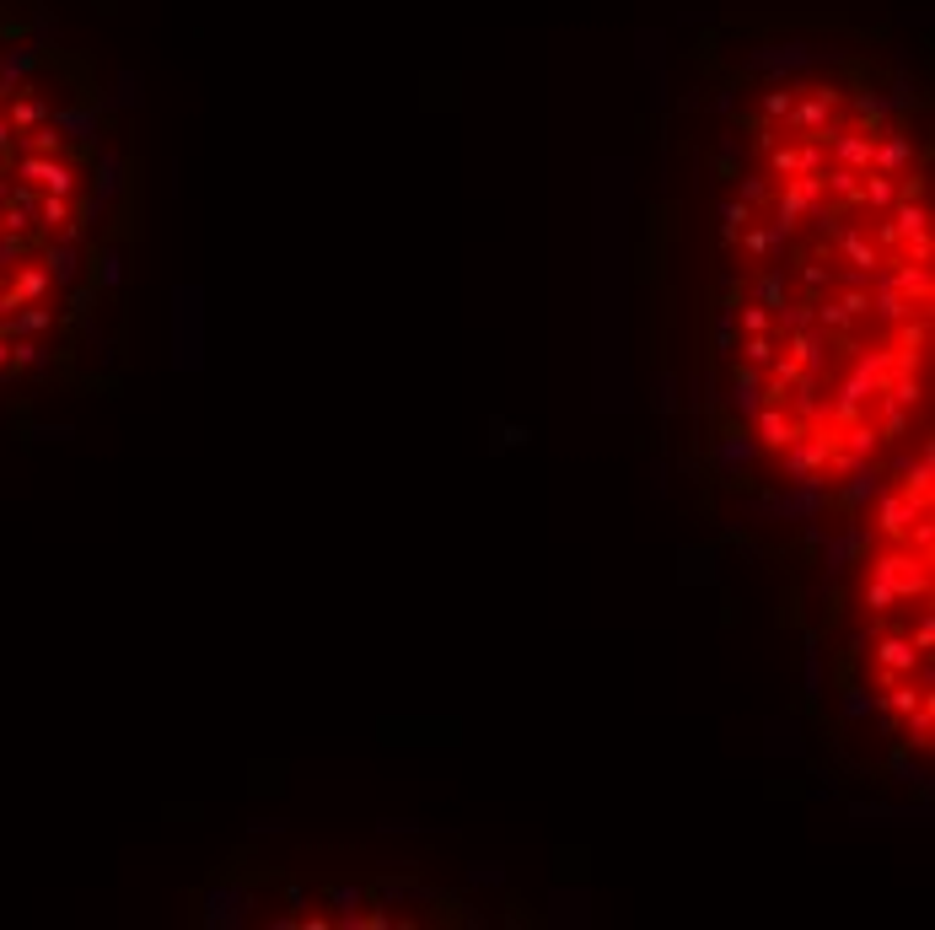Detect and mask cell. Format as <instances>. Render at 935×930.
Listing matches in <instances>:
<instances>
[{"label": "cell", "instance_id": "obj_1", "mask_svg": "<svg viewBox=\"0 0 935 930\" xmlns=\"http://www.w3.org/2000/svg\"><path fill=\"white\" fill-rule=\"evenodd\" d=\"M667 178L704 463L769 511L844 517L930 409L925 76L833 11L721 17Z\"/></svg>", "mask_w": 935, "mask_h": 930}, {"label": "cell", "instance_id": "obj_2", "mask_svg": "<svg viewBox=\"0 0 935 930\" xmlns=\"http://www.w3.org/2000/svg\"><path fill=\"white\" fill-rule=\"evenodd\" d=\"M135 242L140 167L103 70L43 0H0V409L97 388Z\"/></svg>", "mask_w": 935, "mask_h": 930}, {"label": "cell", "instance_id": "obj_3", "mask_svg": "<svg viewBox=\"0 0 935 930\" xmlns=\"http://www.w3.org/2000/svg\"><path fill=\"white\" fill-rule=\"evenodd\" d=\"M930 436L876 474L850 517L833 581V683L866 715L903 775L935 748V484Z\"/></svg>", "mask_w": 935, "mask_h": 930}, {"label": "cell", "instance_id": "obj_4", "mask_svg": "<svg viewBox=\"0 0 935 930\" xmlns=\"http://www.w3.org/2000/svg\"><path fill=\"white\" fill-rule=\"evenodd\" d=\"M199 925H479L463 898L420 882L377 877H307V871L242 866L205 887Z\"/></svg>", "mask_w": 935, "mask_h": 930}]
</instances>
